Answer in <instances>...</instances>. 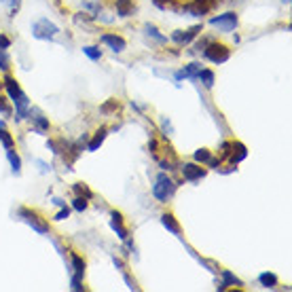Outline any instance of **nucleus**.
Masks as SVG:
<instances>
[{"label":"nucleus","instance_id":"obj_1","mask_svg":"<svg viewBox=\"0 0 292 292\" xmlns=\"http://www.w3.org/2000/svg\"><path fill=\"white\" fill-rule=\"evenodd\" d=\"M174 193H176V184H174V180L168 178L165 174H159V176H157V184L153 186V195L157 197L159 201H168Z\"/></svg>","mask_w":292,"mask_h":292},{"label":"nucleus","instance_id":"obj_2","mask_svg":"<svg viewBox=\"0 0 292 292\" xmlns=\"http://www.w3.org/2000/svg\"><path fill=\"white\" fill-rule=\"evenodd\" d=\"M60 32L57 30L55 23H51L49 19H40L32 26V34L34 38H40V40H49V38H55V34Z\"/></svg>","mask_w":292,"mask_h":292},{"label":"nucleus","instance_id":"obj_3","mask_svg":"<svg viewBox=\"0 0 292 292\" xmlns=\"http://www.w3.org/2000/svg\"><path fill=\"white\" fill-rule=\"evenodd\" d=\"M203 55L207 57L210 62H214V64H225L231 53H229V49L225 45H210L207 49L203 51Z\"/></svg>","mask_w":292,"mask_h":292},{"label":"nucleus","instance_id":"obj_4","mask_svg":"<svg viewBox=\"0 0 292 292\" xmlns=\"http://www.w3.org/2000/svg\"><path fill=\"white\" fill-rule=\"evenodd\" d=\"M210 23L216 26L218 30H223V32H231V30H235V26H237V15L235 13H225V15L212 17Z\"/></svg>","mask_w":292,"mask_h":292},{"label":"nucleus","instance_id":"obj_5","mask_svg":"<svg viewBox=\"0 0 292 292\" xmlns=\"http://www.w3.org/2000/svg\"><path fill=\"white\" fill-rule=\"evenodd\" d=\"M19 216H23V220H26V223H28L34 231H36V233H47V231H49V227H47L45 223H40L38 216L32 214L30 210H19Z\"/></svg>","mask_w":292,"mask_h":292},{"label":"nucleus","instance_id":"obj_6","mask_svg":"<svg viewBox=\"0 0 292 292\" xmlns=\"http://www.w3.org/2000/svg\"><path fill=\"white\" fill-rule=\"evenodd\" d=\"M182 176L189 180V182H195V180H201V178L205 176V170L199 168V165H195V163H184Z\"/></svg>","mask_w":292,"mask_h":292},{"label":"nucleus","instance_id":"obj_7","mask_svg":"<svg viewBox=\"0 0 292 292\" xmlns=\"http://www.w3.org/2000/svg\"><path fill=\"white\" fill-rule=\"evenodd\" d=\"M199 32H201V26H193L191 30H186V32H174L172 34V40L178 43V45H186V43H191Z\"/></svg>","mask_w":292,"mask_h":292},{"label":"nucleus","instance_id":"obj_8","mask_svg":"<svg viewBox=\"0 0 292 292\" xmlns=\"http://www.w3.org/2000/svg\"><path fill=\"white\" fill-rule=\"evenodd\" d=\"M102 43H106L110 49L116 51V53L125 51V47H127V43H125L121 36H114V34H104V36H102Z\"/></svg>","mask_w":292,"mask_h":292},{"label":"nucleus","instance_id":"obj_9","mask_svg":"<svg viewBox=\"0 0 292 292\" xmlns=\"http://www.w3.org/2000/svg\"><path fill=\"white\" fill-rule=\"evenodd\" d=\"M112 220H110V227H112V231H116V235H119L121 239H127V231H125V227L121 225V214L119 212H112V216H110Z\"/></svg>","mask_w":292,"mask_h":292},{"label":"nucleus","instance_id":"obj_10","mask_svg":"<svg viewBox=\"0 0 292 292\" xmlns=\"http://www.w3.org/2000/svg\"><path fill=\"white\" fill-rule=\"evenodd\" d=\"M134 3L132 0H116V13H119L121 17H130L134 13Z\"/></svg>","mask_w":292,"mask_h":292},{"label":"nucleus","instance_id":"obj_11","mask_svg":"<svg viewBox=\"0 0 292 292\" xmlns=\"http://www.w3.org/2000/svg\"><path fill=\"white\" fill-rule=\"evenodd\" d=\"M5 85H7V91H9V96H11V100H17L19 96H21V89H19V85H17V80L15 78H11V76H7L5 78Z\"/></svg>","mask_w":292,"mask_h":292},{"label":"nucleus","instance_id":"obj_12","mask_svg":"<svg viewBox=\"0 0 292 292\" xmlns=\"http://www.w3.org/2000/svg\"><path fill=\"white\" fill-rule=\"evenodd\" d=\"M233 148V153H231V161L233 163H239V161H243V159H246L248 157V150H246V146H243V144H233L231 146Z\"/></svg>","mask_w":292,"mask_h":292},{"label":"nucleus","instance_id":"obj_13","mask_svg":"<svg viewBox=\"0 0 292 292\" xmlns=\"http://www.w3.org/2000/svg\"><path fill=\"white\" fill-rule=\"evenodd\" d=\"M161 223H163V227H165V229H170L174 235H178V233H180V225L176 223V220H174L172 214H163V216H161Z\"/></svg>","mask_w":292,"mask_h":292},{"label":"nucleus","instance_id":"obj_14","mask_svg":"<svg viewBox=\"0 0 292 292\" xmlns=\"http://www.w3.org/2000/svg\"><path fill=\"white\" fill-rule=\"evenodd\" d=\"M199 70H201L199 64H189L184 70H180V72L176 74V78H178V80H180V78H191V76H195V74H199Z\"/></svg>","mask_w":292,"mask_h":292},{"label":"nucleus","instance_id":"obj_15","mask_svg":"<svg viewBox=\"0 0 292 292\" xmlns=\"http://www.w3.org/2000/svg\"><path fill=\"white\" fill-rule=\"evenodd\" d=\"M72 265H74V275H72V279H83V275H85V263L80 261L76 254H72Z\"/></svg>","mask_w":292,"mask_h":292},{"label":"nucleus","instance_id":"obj_16","mask_svg":"<svg viewBox=\"0 0 292 292\" xmlns=\"http://www.w3.org/2000/svg\"><path fill=\"white\" fill-rule=\"evenodd\" d=\"M197 76L201 78V83H203L207 89L214 85V72H212V70H199V74H197Z\"/></svg>","mask_w":292,"mask_h":292},{"label":"nucleus","instance_id":"obj_17","mask_svg":"<svg viewBox=\"0 0 292 292\" xmlns=\"http://www.w3.org/2000/svg\"><path fill=\"white\" fill-rule=\"evenodd\" d=\"M7 157H9V161H11V168H13V174H19V172H21V161H19V157H17L11 148H7Z\"/></svg>","mask_w":292,"mask_h":292},{"label":"nucleus","instance_id":"obj_18","mask_svg":"<svg viewBox=\"0 0 292 292\" xmlns=\"http://www.w3.org/2000/svg\"><path fill=\"white\" fill-rule=\"evenodd\" d=\"M261 284L265 286V288H275L277 286V277L273 275V273H261Z\"/></svg>","mask_w":292,"mask_h":292},{"label":"nucleus","instance_id":"obj_19","mask_svg":"<svg viewBox=\"0 0 292 292\" xmlns=\"http://www.w3.org/2000/svg\"><path fill=\"white\" fill-rule=\"evenodd\" d=\"M104 138H106V130H100L98 134H96V138L89 142V150H98L100 148V144L104 142Z\"/></svg>","mask_w":292,"mask_h":292},{"label":"nucleus","instance_id":"obj_20","mask_svg":"<svg viewBox=\"0 0 292 292\" xmlns=\"http://www.w3.org/2000/svg\"><path fill=\"white\" fill-rule=\"evenodd\" d=\"M223 277H225V282H223V284H220V286H218L220 290H225V288H227L229 284H237V286L241 284V282H239V279H237L235 275H233V273H229V271H223Z\"/></svg>","mask_w":292,"mask_h":292},{"label":"nucleus","instance_id":"obj_21","mask_svg":"<svg viewBox=\"0 0 292 292\" xmlns=\"http://www.w3.org/2000/svg\"><path fill=\"white\" fill-rule=\"evenodd\" d=\"M83 53L89 57V60H93V62H98L100 60V49H98V47H85V49H83Z\"/></svg>","mask_w":292,"mask_h":292},{"label":"nucleus","instance_id":"obj_22","mask_svg":"<svg viewBox=\"0 0 292 292\" xmlns=\"http://www.w3.org/2000/svg\"><path fill=\"white\" fill-rule=\"evenodd\" d=\"M11 68V62H9V55H7V49H3V47H0V70H7Z\"/></svg>","mask_w":292,"mask_h":292},{"label":"nucleus","instance_id":"obj_23","mask_svg":"<svg viewBox=\"0 0 292 292\" xmlns=\"http://www.w3.org/2000/svg\"><path fill=\"white\" fill-rule=\"evenodd\" d=\"M72 207L76 210V212H85L87 210V197H76V199L72 201Z\"/></svg>","mask_w":292,"mask_h":292},{"label":"nucleus","instance_id":"obj_24","mask_svg":"<svg viewBox=\"0 0 292 292\" xmlns=\"http://www.w3.org/2000/svg\"><path fill=\"white\" fill-rule=\"evenodd\" d=\"M0 142L5 144V148H13V138H11L9 132H5V130H0Z\"/></svg>","mask_w":292,"mask_h":292},{"label":"nucleus","instance_id":"obj_25","mask_svg":"<svg viewBox=\"0 0 292 292\" xmlns=\"http://www.w3.org/2000/svg\"><path fill=\"white\" fill-rule=\"evenodd\" d=\"M195 161H201V163H207L210 161V150H205V148H199L195 153Z\"/></svg>","mask_w":292,"mask_h":292},{"label":"nucleus","instance_id":"obj_26","mask_svg":"<svg viewBox=\"0 0 292 292\" xmlns=\"http://www.w3.org/2000/svg\"><path fill=\"white\" fill-rule=\"evenodd\" d=\"M34 121H36V130L38 132H47V130H49V121L43 119V116H34Z\"/></svg>","mask_w":292,"mask_h":292},{"label":"nucleus","instance_id":"obj_27","mask_svg":"<svg viewBox=\"0 0 292 292\" xmlns=\"http://www.w3.org/2000/svg\"><path fill=\"white\" fill-rule=\"evenodd\" d=\"M146 32H148V36H155L159 43H163V40H165V36H161V34L157 32V28H155V26H150V23L146 26Z\"/></svg>","mask_w":292,"mask_h":292},{"label":"nucleus","instance_id":"obj_28","mask_svg":"<svg viewBox=\"0 0 292 292\" xmlns=\"http://www.w3.org/2000/svg\"><path fill=\"white\" fill-rule=\"evenodd\" d=\"M74 191H76L78 195H80V193H83V195L87 197V199H89V197H91V191L87 189V186H85V184H74Z\"/></svg>","mask_w":292,"mask_h":292},{"label":"nucleus","instance_id":"obj_29","mask_svg":"<svg viewBox=\"0 0 292 292\" xmlns=\"http://www.w3.org/2000/svg\"><path fill=\"white\" fill-rule=\"evenodd\" d=\"M68 214H70V210H68V207L64 205V207L60 210V212L55 214V220H64V218H68Z\"/></svg>","mask_w":292,"mask_h":292},{"label":"nucleus","instance_id":"obj_30","mask_svg":"<svg viewBox=\"0 0 292 292\" xmlns=\"http://www.w3.org/2000/svg\"><path fill=\"white\" fill-rule=\"evenodd\" d=\"M116 108V100H112V102H108V104H104L102 106V112H110V110H114Z\"/></svg>","mask_w":292,"mask_h":292},{"label":"nucleus","instance_id":"obj_31","mask_svg":"<svg viewBox=\"0 0 292 292\" xmlns=\"http://www.w3.org/2000/svg\"><path fill=\"white\" fill-rule=\"evenodd\" d=\"M0 112H5V114H9V112H11V108H9L7 104H5V98H3V96H0Z\"/></svg>","mask_w":292,"mask_h":292},{"label":"nucleus","instance_id":"obj_32","mask_svg":"<svg viewBox=\"0 0 292 292\" xmlns=\"http://www.w3.org/2000/svg\"><path fill=\"white\" fill-rule=\"evenodd\" d=\"M0 47H3V49H9L11 47V40L7 36H3V34H0Z\"/></svg>","mask_w":292,"mask_h":292},{"label":"nucleus","instance_id":"obj_33","mask_svg":"<svg viewBox=\"0 0 292 292\" xmlns=\"http://www.w3.org/2000/svg\"><path fill=\"white\" fill-rule=\"evenodd\" d=\"M161 125H163V132H165V136H172V127H170V123L165 119L161 121Z\"/></svg>","mask_w":292,"mask_h":292},{"label":"nucleus","instance_id":"obj_34","mask_svg":"<svg viewBox=\"0 0 292 292\" xmlns=\"http://www.w3.org/2000/svg\"><path fill=\"white\" fill-rule=\"evenodd\" d=\"M7 3L11 5V11H13V13H15V11L19 9V3H21V0H7Z\"/></svg>","mask_w":292,"mask_h":292}]
</instances>
